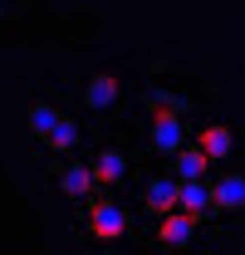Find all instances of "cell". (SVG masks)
<instances>
[{
  "label": "cell",
  "instance_id": "6da1fadb",
  "mask_svg": "<svg viewBox=\"0 0 245 255\" xmlns=\"http://www.w3.org/2000/svg\"><path fill=\"white\" fill-rule=\"evenodd\" d=\"M30 128H34V137H39L44 147H54V152L79 147V123H74L69 113H59L54 103H34L30 108Z\"/></svg>",
  "mask_w": 245,
  "mask_h": 255
},
{
  "label": "cell",
  "instance_id": "7a4b0ae2",
  "mask_svg": "<svg viewBox=\"0 0 245 255\" xmlns=\"http://www.w3.org/2000/svg\"><path fill=\"white\" fill-rule=\"evenodd\" d=\"M89 231L98 236V241H118L122 231H127V216H122L113 201H98V196H89Z\"/></svg>",
  "mask_w": 245,
  "mask_h": 255
},
{
  "label": "cell",
  "instance_id": "3957f363",
  "mask_svg": "<svg viewBox=\"0 0 245 255\" xmlns=\"http://www.w3.org/2000/svg\"><path fill=\"white\" fill-rule=\"evenodd\" d=\"M152 147L167 152V157H177L186 147V132H182V118L177 113H152Z\"/></svg>",
  "mask_w": 245,
  "mask_h": 255
},
{
  "label": "cell",
  "instance_id": "277c9868",
  "mask_svg": "<svg viewBox=\"0 0 245 255\" xmlns=\"http://www.w3.org/2000/svg\"><path fill=\"white\" fill-rule=\"evenodd\" d=\"M118 98H122V79L108 74V69H98L89 84H84V103H89V108H113Z\"/></svg>",
  "mask_w": 245,
  "mask_h": 255
},
{
  "label": "cell",
  "instance_id": "5b68a950",
  "mask_svg": "<svg viewBox=\"0 0 245 255\" xmlns=\"http://www.w3.org/2000/svg\"><path fill=\"white\" fill-rule=\"evenodd\" d=\"M177 206H182V182H177V177H157L152 187H147V211L162 221V216H172Z\"/></svg>",
  "mask_w": 245,
  "mask_h": 255
},
{
  "label": "cell",
  "instance_id": "8992f818",
  "mask_svg": "<svg viewBox=\"0 0 245 255\" xmlns=\"http://www.w3.org/2000/svg\"><path fill=\"white\" fill-rule=\"evenodd\" d=\"M245 206V177L236 172V177H216L211 187V211H221V216H231V211H241Z\"/></svg>",
  "mask_w": 245,
  "mask_h": 255
},
{
  "label": "cell",
  "instance_id": "52a82bcc",
  "mask_svg": "<svg viewBox=\"0 0 245 255\" xmlns=\"http://www.w3.org/2000/svg\"><path fill=\"white\" fill-rule=\"evenodd\" d=\"M191 231H196V221H191L186 211H172V216H162V221H157L152 241H157V246H186V241H191Z\"/></svg>",
  "mask_w": 245,
  "mask_h": 255
},
{
  "label": "cell",
  "instance_id": "ba28073f",
  "mask_svg": "<svg viewBox=\"0 0 245 255\" xmlns=\"http://www.w3.org/2000/svg\"><path fill=\"white\" fill-rule=\"evenodd\" d=\"M59 187H64V196H69V201H89V196H93V167L69 162V167L59 172Z\"/></svg>",
  "mask_w": 245,
  "mask_h": 255
},
{
  "label": "cell",
  "instance_id": "9c48e42d",
  "mask_svg": "<svg viewBox=\"0 0 245 255\" xmlns=\"http://www.w3.org/2000/svg\"><path fill=\"white\" fill-rule=\"evenodd\" d=\"M196 147L206 152V162H221L226 152H231V128H221V123L201 128V132H196Z\"/></svg>",
  "mask_w": 245,
  "mask_h": 255
},
{
  "label": "cell",
  "instance_id": "30bf717a",
  "mask_svg": "<svg viewBox=\"0 0 245 255\" xmlns=\"http://www.w3.org/2000/svg\"><path fill=\"white\" fill-rule=\"evenodd\" d=\"M206 167H211L206 152H201L196 142H186L182 152H177V182H201V177H206Z\"/></svg>",
  "mask_w": 245,
  "mask_h": 255
},
{
  "label": "cell",
  "instance_id": "8fae6325",
  "mask_svg": "<svg viewBox=\"0 0 245 255\" xmlns=\"http://www.w3.org/2000/svg\"><path fill=\"white\" fill-rule=\"evenodd\" d=\"M177 211H186L191 221H201V211H211V187L206 182H182V206Z\"/></svg>",
  "mask_w": 245,
  "mask_h": 255
},
{
  "label": "cell",
  "instance_id": "7c38bea8",
  "mask_svg": "<svg viewBox=\"0 0 245 255\" xmlns=\"http://www.w3.org/2000/svg\"><path fill=\"white\" fill-rule=\"evenodd\" d=\"M122 177H127V157H122V152H103V157L93 162V182L113 187V182H122Z\"/></svg>",
  "mask_w": 245,
  "mask_h": 255
},
{
  "label": "cell",
  "instance_id": "4fadbf2b",
  "mask_svg": "<svg viewBox=\"0 0 245 255\" xmlns=\"http://www.w3.org/2000/svg\"><path fill=\"white\" fill-rule=\"evenodd\" d=\"M147 108H152V113H177V118H182L186 98L182 94H167V89H152V94H147Z\"/></svg>",
  "mask_w": 245,
  "mask_h": 255
}]
</instances>
